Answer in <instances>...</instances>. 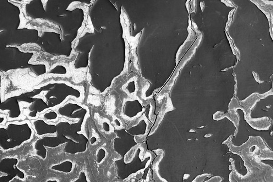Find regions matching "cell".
<instances>
[{
    "mask_svg": "<svg viewBox=\"0 0 273 182\" xmlns=\"http://www.w3.org/2000/svg\"><path fill=\"white\" fill-rule=\"evenodd\" d=\"M34 134L28 120L8 122L0 126V147L4 151L15 150L31 141Z\"/></svg>",
    "mask_w": 273,
    "mask_h": 182,
    "instance_id": "obj_1",
    "label": "cell"
},
{
    "mask_svg": "<svg viewBox=\"0 0 273 182\" xmlns=\"http://www.w3.org/2000/svg\"><path fill=\"white\" fill-rule=\"evenodd\" d=\"M273 130L267 131H256L253 129L245 121H240L239 128L236 139H233L232 143L234 146H241L249 140V136H260L263 139L265 144L273 151Z\"/></svg>",
    "mask_w": 273,
    "mask_h": 182,
    "instance_id": "obj_2",
    "label": "cell"
},
{
    "mask_svg": "<svg viewBox=\"0 0 273 182\" xmlns=\"http://www.w3.org/2000/svg\"><path fill=\"white\" fill-rule=\"evenodd\" d=\"M69 139L58 130L56 136L46 135L37 139L34 143V149L36 155L43 160H45L47 157V148H57L65 144L69 141Z\"/></svg>",
    "mask_w": 273,
    "mask_h": 182,
    "instance_id": "obj_3",
    "label": "cell"
},
{
    "mask_svg": "<svg viewBox=\"0 0 273 182\" xmlns=\"http://www.w3.org/2000/svg\"><path fill=\"white\" fill-rule=\"evenodd\" d=\"M18 159L15 157L5 158L0 161V172L4 174L1 176V182H9L16 178L23 180L25 178L24 171L17 167Z\"/></svg>",
    "mask_w": 273,
    "mask_h": 182,
    "instance_id": "obj_4",
    "label": "cell"
},
{
    "mask_svg": "<svg viewBox=\"0 0 273 182\" xmlns=\"http://www.w3.org/2000/svg\"><path fill=\"white\" fill-rule=\"evenodd\" d=\"M64 151L70 154H76L86 151L89 138L84 133H75L69 138Z\"/></svg>",
    "mask_w": 273,
    "mask_h": 182,
    "instance_id": "obj_5",
    "label": "cell"
},
{
    "mask_svg": "<svg viewBox=\"0 0 273 182\" xmlns=\"http://www.w3.org/2000/svg\"><path fill=\"white\" fill-rule=\"evenodd\" d=\"M35 134L37 137L46 135L56 136L57 134V123H48L43 118H37L31 122Z\"/></svg>",
    "mask_w": 273,
    "mask_h": 182,
    "instance_id": "obj_6",
    "label": "cell"
},
{
    "mask_svg": "<svg viewBox=\"0 0 273 182\" xmlns=\"http://www.w3.org/2000/svg\"><path fill=\"white\" fill-rule=\"evenodd\" d=\"M74 168V164L72 161L67 160L61 163L52 165L51 169L56 172L69 174L72 172Z\"/></svg>",
    "mask_w": 273,
    "mask_h": 182,
    "instance_id": "obj_7",
    "label": "cell"
},
{
    "mask_svg": "<svg viewBox=\"0 0 273 182\" xmlns=\"http://www.w3.org/2000/svg\"><path fill=\"white\" fill-rule=\"evenodd\" d=\"M40 116L48 123H54L59 119V115L58 112L53 110H49L47 112L40 115Z\"/></svg>",
    "mask_w": 273,
    "mask_h": 182,
    "instance_id": "obj_8",
    "label": "cell"
},
{
    "mask_svg": "<svg viewBox=\"0 0 273 182\" xmlns=\"http://www.w3.org/2000/svg\"><path fill=\"white\" fill-rule=\"evenodd\" d=\"M106 155V151L104 148L101 147L96 153V161L98 164H101Z\"/></svg>",
    "mask_w": 273,
    "mask_h": 182,
    "instance_id": "obj_9",
    "label": "cell"
},
{
    "mask_svg": "<svg viewBox=\"0 0 273 182\" xmlns=\"http://www.w3.org/2000/svg\"><path fill=\"white\" fill-rule=\"evenodd\" d=\"M72 182H89V181L86 173L85 172H81L79 178Z\"/></svg>",
    "mask_w": 273,
    "mask_h": 182,
    "instance_id": "obj_10",
    "label": "cell"
},
{
    "mask_svg": "<svg viewBox=\"0 0 273 182\" xmlns=\"http://www.w3.org/2000/svg\"><path fill=\"white\" fill-rule=\"evenodd\" d=\"M261 163L265 164H269L270 165H273V160L271 159H264L261 161Z\"/></svg>",
    "mask_w": 273,
    "mask_h": 182,
    "instance_id": "obj_11",
    "label": "cell"
},
{
    "mask_svg": "<svg viewBox=\"0 0 273 182\" xmlns=\"http://www.w3.org/2000/svg\"><path fill=\"white\" fill-rule=\"evenodd\" d=\"M47 182H58L57 180H49Z\"/></svg>",
    "mask_w": 273,
    "mask_h": 182,
    "instance_id": "obj_12",
    "label": "cell"
}]
</instances>
